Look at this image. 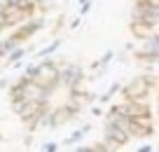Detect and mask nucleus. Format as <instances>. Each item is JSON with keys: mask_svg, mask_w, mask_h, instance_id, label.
Returning a JSON list of instances; mask_svg holds the SVG:
<instances>
[{"mask_svg": "<svg viewBox=\"0 0 159 152\" xmlns=\"http://www.w3.org/2000/svg\"><path fill=\"white\" fill-rule=\"evenodd\" d=\"M154 91H157V77L150 73H140L126 84H122V98H131V101H150Z\"/></svg>", "mask_w": 159, "mask_h": 152, "instance_id": "1", "label": "nucleus"}, {"mask_svg": "<svg viewBox=\"0 0 159 152\" xmlns=\"http://www.w3.org/2000/svg\"><path fill=\"white\" fill-rule=\"evenodd\" d=\"M82 110H84V103L77 101V98H73V96H68V98H66V103L52 108L49 129H61V127H66V124H73L75 119L82 115Z\"/></svg>", "mask_w": 159, "mask_h": 152, "instance_id": "2", "label": "nucleus"}, {"mask_svg": "<svg viewBox=\"0 0 159 152\" xmlns=\"http://www.w3.org/2000/svg\"><path fill=\"white\" fill-rule=\"evenodd\" d=\"M131 26L157 30L159 28V5H150L145 0H134V7H131Z\"/></svg>", "mask_w": 159, "mask_h": 152, "instance_id": "3", "label": "nucleus"}, {"mask_svg": "<svg viewBox=\"0 0 159 152\" xmlns=\"http://www.w3.org/2000/svg\"><path fill=\"white\" fill-rule=\"evenodd\" d=\"M42 28H45V19L33 14L26 21H21L19 26H14V28L10 30V35H12V40H14L16 44H28V40H33Z\"/></svg>", "mask_w": 159, "mask_h": 152, "instance_id": "4", "label": "nucleus"}, {"mask_svg": "<svg viewBox=\"0 0 159 152\" xmlns=\"http://www.w3.org/2000/svg\"><path fill=\"white\" fill-rule=\"evenodd\" d=\"M59 77H61V87H63L66 91H73V89L84 87L87 70L80 63H61L59 66Z\"/></svg>", "mask_w": 159, "mask_h": 152, "instance_id": "5", "label": "nucleus"}, {"mask_svg": "<svg viewBox=\"0 0 159 152\" xmlns=\"http://www.w3.org/2000/svg\"><path fill=\"white\" fill-rule=\"evenodd\" d=\"M101 140L108 143L110 150H122V147H126L131 143V138H129V133L122 131L117 124H112V122L105 119L103 127H101Z\"/></svg>", "mask_w": 159, "mask_h": 152, "instance_id": "6", "label": "nucleus"}, {"mask_svg": "<svg viewBox=\"0 0 159 152\" xmlns=\"http://www.w3.org/2000/svg\"><path fill=\"white\" fill-rule=\"evenodd\" d=\"M117 113L129 115V117H150L152 108H150V101H131V98H122L119 103L112 105Z\"/></svg>", "mask_w": 159, "mask_h": 152, "instance_id": "7", "label": "nucleus"}, {"mask_svg": "<svg viewBox=\"0 0 159 152\" xmlns=\"http://www.w3.org/2000/svg\"><path fill=\"white\" fill-rule=\"evenodd\" d=\"M159 54V30L150 33L145 40H140V47L134 49V59L138 63H145L150 56H157Z\"/></svg>", "mask_w": 159, "mask_h": 152, "instance_id": "8", "label": "nucleus"}, {"mask_svg": "<svg viewBox=\"0 0 159 152\" xmlns=\"http://www.w3.org/2000/svg\"><path fill=\"white\" fill-rule=\"evenodd\" d=\"M28 54H30V47H26V44H19V47H14V49L10 52V54H7L5 59H2V61H5V68H7V66L19 63V61H21V59H26Z\"/></svg>", "mask_w": 159, "mask_h": 152, "instance_id": "9", "label": "nucleus"}, {"mask_svg": "<svg viewBox=\"0 0 159 152\" xmlns=\"http://www.w3.org/2000/svg\"><path fill=\"white\" fill-rule=\"evenodd\" d=\"M91 129H94V127H91V124H82V127H80V129H75V131L70 133V136L66 138V140L61 143V145H75V143H80V140H82V138L87 136V133L91 131Z\"/></svg>", "mask_w": 159, "mask_h": 152, "instance_id": "10", "label": "nucleus"}, {"mask_svg": "<svg viewBox=\"0 0 159 152\" xmlns=\"http://www.w3.org/2000/svg\"><path fill=\"white\" fill-rule=\"evenodd\" d=\"M115 94H122V84H119V82H112L108 91H105V94H101V96H98V105L110 103V101L115 98Z\"/></svg>", "mask_w": 159, "mask_h": 152, "instance_id": "11", "label": "nucleus"}, {"mask_svg": "<svg viewBox=\"0 0 159 152\" xmlns=\"http://www.w3.org/2000/svg\"><path fill=\"white\" fill-rule=\"evenodd\" d=\"M14 47H19V44H16L14 40H12V35H10V33H7L5 38H0V59H5V56L10 54V52H12Z\"/></svg>", "mask_w": 159, "mask_h": 152, "instance_id": "12", "label": "nucleus"}, {"mask_svg": "<svg viewBox=\"0 0 159 152\" xmlns=\"http://www.w3.org/2000/svg\"><path fill=\"white\" fill-rule=\"evenodd\" d=\"M59 47H61V40H59V38H54L49 44H47V47H42L40 52H35V59H45V56H52Z\"/></svg>", "mask_w": 159, "mask_h": 152, "instance_id": "13", "label": "nucleus"}, {"mask_svg": "<svg viewBox=\"0 0 159 152\" xmlns=\"http://www.w3.org/2000/svg\"><path fill=\"white\" fill-rule=\"evenodd\" d=\"M150 33H154V30H148V28H140V26H131V35L138 40H145Z\"/></svg>", "mask_w": 159, "mask_h": 152, "instance_id": "14", "label": "nucleus"}, {"mask_svg": "<svg viewBox=\"0 0 159 152\" xmlns=\"http://www.w3.org/2000/svg\"><path fill=\"white\" fill-rule=\"evenodd\" d=\"M59 143H54V140H47V143H42V145H40V150H45V152H56L59 150Z\"/></svg>", "mask_w": 159, "mask_h": 152, "instance_id": "15", "label": "nucleus"}, {"mask_svg": "<svg viewBox=\"0 0 159 152\" xmlns=\"http://www.w3.org/2000/svg\"><path fill=\"white\" fill-rule=\"evenodd\" d=\"M91 5H94V0H87V2H80V16H84L87 12L91 10Z\"/></svg>", "mask_w": 159, "mask_h": 152, "instance_id": "16", "label": "nucleus"}, {"mask_svg": "<svg viewBox=\"0 0 159 152\" xmlns=\"http://www.w3.org/2000/svg\"><path fill=\"white\" fill-rule=\"evenodd\" d=\"M154 150V145H138L136 147V152H152Z\"/></svg>", "mask_w": 159, "mask_h": 152, "instance_id": "17", "label": "nucleus"}, {"mask_svg": "<svg viewBox=\"0 0 159 152\" xmlns=\"http://www.w3.org/2000/svg\"><path fill=\"white\" fill-rule=\"evenodd\" d=\"M7 87H10V80L0 77V91H7Z\"/></svg>", "mask_w": 159, "mask_h": 152, "instance_id": "18", "label": "nucleus"}, {"mask_svg": "<svg viewBox=\"0 0 159 152\" xmlns=\"http://www.w3.org/2000/svg\"><path fill=\"white\" fill-rule=\"evenodd\" d=\"M91 113H94L96 117H101V115H103V108H91Z\"/></svg>", "mask_w": 159, "mask_h": 152, "instance_id": "19", "label": "nucleus"}, {"mask_svg": "<svg viewBox=\"0 0 159 152\" xmlns=\"http://www.w3.org/2000/svg\"><path fill=\"white\" fill-rule=\"evenodd\" d=\"M5 30H10V28H7V24H5V21H0V35L5 33Z\"/></svg>", "mask_w": 159, "mask_h": 152, "instance_id": "20", "label": "nucleus"}, {"mask_svg": "<svg viewBox=\"0 0 159 152\" xmlns=\"http://www.w3.org/2000/svg\"><path fill=\"white\" fill-rule=\"evenodd\" d=\"M145 2H150V5H159V0H145Z\"/></svg>", "mask_w": 159, "mask_h": 152, "instance_id": "21", "label": "nucleus"}, {"mask_svg": "<svg viewBox=\"0 0 159 152\" xmlns=\"http://www.w3.org/2000/svg\"><path fill=\"white\" fill-rule=\"evenodd\" d=\"M77 2H87V0H77Z\"/></svg>", "mask_w": 159, "mask_h": 152, "instance_id": "22", "label": "nucleus"}, {"mask_svg": "<svg viewBox=\"0 0 159 152\" xmlns=\"http://www.w3.org/2000/svg\"><path fill=\"white\" fill-rule=\"evenodd\" d=\"M0 143H2V133H0Z\"/></svg>", "mask_w": 159, "mask_h": 152, "instance_id": "23", "label": "nucleus"}, {"mask_svg": "<svg viewBox=\"0 0 159 152\" xmlns=\"http://www.w3.org/2000/svg\"><path fill=\"white\" fill-rule=\"evenodd\" d=\"M0 61H2V59H0Z\"/></svg>", "mask_w": 159, "mask_h": 152, "instance_id": "24", "label": "nucleus"}]
</instances>
